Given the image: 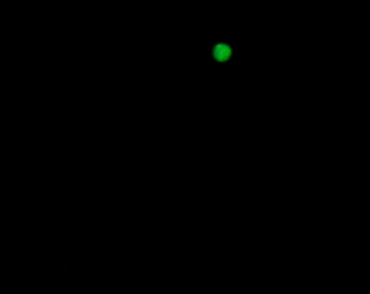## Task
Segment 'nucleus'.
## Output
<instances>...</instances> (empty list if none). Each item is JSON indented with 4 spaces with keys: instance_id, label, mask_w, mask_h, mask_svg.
<instances>
[{
    "instance_id": "1",
    "label": "nucleus",
    "mask_w": 370,
    "mask_h": 294,
    "mask_svg": "<svg viewBox=\"0 0 370 294\" xmlns=\"http://www.w3.org/2000/svg\"><path fill=\"white\" fill-rule=\"evenodd\" d=\"M237 45L229 40H217L209 45L210 64L234 65L237 63Z\"/></svg>"
}]
</instances>
